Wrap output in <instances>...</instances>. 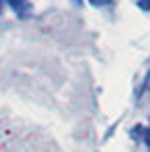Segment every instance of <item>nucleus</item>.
Returning a JSON list of instances; mask_svg holds the SVG:
<instances>
[{"instance_id":"nucleus-1","label":"nucleus","mask_w":150,"mask_h":152,"mask_svg":"<svg viewBox=\"0 0 150 152\" xmlns=\"http://www.w3.org/2000/svg\"><path fill=\"white\" fill-rule=\"evenodd\" d=\"M7 7L13 9V13L19 17V19H27L31 15V2L29 0H2Z\"/></svg>"},{"instance_id":"nucleus-2","label":"nucleus","mask_w":150,"mask_h":152,"mask_svg":"<svg viewBox=\"0 0 150 152\" xmlns=\"http://www.w3.org/2000/svg\"><path fill=\"white\" fill-rule=\"evenodd\" d=\"M88 2L96 9H102V7H110L113 4V0H88Z\"/></svg>"},{"instance_id":"nucleus-3","label":"nucleus","mask_w":150,"mask_h":152,"mask_svg":"<svg viewBox=\"0 0 150 152\" xmlns=\"http://www.w3.org/2000/svg\"><path fill=\"white\" fill-rule=\"evenodd\" d=\"M138 9H142L144 13H150V0H138Z\"/></svg>"},{"instance_id":"nucleus-4","label":"nucleus","mask_w":150,"mask_h":152,"mask_svg":"<svg viewBox=\"0 0 150 152\" xmlns=\"http://www.w3.org/2000/svg\"><path fill=\"white\" fill-rule=\"evenodd\" d=\"M144 140H146V144H148V146H150V127H148V129H146V133H144Z\"/></svg>"}]
</instances>
